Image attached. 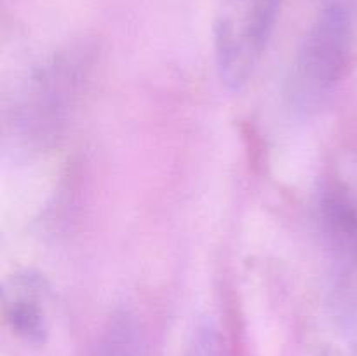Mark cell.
I'll list each match as a JSON object with an SVG mask.
<instances>
[{"label": "cell", "instance_id": "obj_1", "mask_svg": "<svg viewBox=\"0 0 357 356\" xmlns=\"http://www.w3.org/2000/svg\"><path fill=\"white\" fill-rule=\"evenodd\" d=\"M352 52V24L342 6L317 16L300 44L286 80V98L296 114L319 110L347 72Z\"/></svg>", "mask_w": 357, "mask_h": 356}, {"label": "cell", "instance_id": "obj_2", "mask_svg": "<svg viewBox=\"0 0 357 356\" xmlns=\"http://www.w3.org/2000/svg\"><path fill=\"white\" fill-rule=\"evenodd\" d=\"M282 0H218L213 42L220 79L239 91L257 72L274 34Z\"/></svg>", "mask_w": 357, "mask_h": 356}, {"label": "cell", "instance_id": "obj_3", "mask_svg": "<svg viewBox=\"0 0 357 356\" xmlns=\"http://www.w3.org/2000/svg\"><path fill=\"white\" fill-rule=\"evenodd\" d=\"M323 229L333 265L337 297L357 295V215L340 201L323 206Z\"/></svg>", "mask_w": 357, "mask_h": 356}, {"label": "cell", "instance_id": "obj_4", "mask_svg": "<svg viewBox=\"0 0 357 356\" xmlns=\"http://www.w3.org/2000/svg\"><path fill=\"white\" fill-rule=\"evenodd\" d=\"M44 279L31 272L16 274L3 290L6 320L14 334L30 344H40L47 337V316L44 309Z\"/></svg>", "mask_w": 357, "mask_h": 356}]
</instances>
